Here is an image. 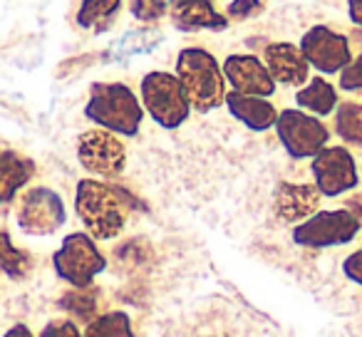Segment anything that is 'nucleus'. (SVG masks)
Wrapping results in <instances>:
<instances>
[{
    "label": "nucleus",
    "mask_w": 362,
    "mask_h": 337,
    "mask_svg": "<svg viewBox=\"0 0 362 337\" xmlns=\"http://www.w3.org/2000/svg\"><path fill=\"white\" fill-rule=\"evenodd\" d=\"M174 75L187 90L192 107L202 114L218 110L226 100V77L221 62L204 47H184L176 55Z\"/></svg>",
    "instance_id": "2"
},
{
    "label": "nucleus",
    "mask_w": 362,
    "mask_h": 337,
    "mask_svg": "<svg viewBox=\"0 0 362 337\" xmlns=\"http://www.w3.org/2000/svg\"><path fill=\"white\" fill-rule=\"evenodd\" d=\"M315 187L322 196L335 199L340 194H347L360 184L357 174V161L345 146H325L313 156L310 164Z\"/></svg>",
    "instance_id": "11"
},
{
    "label": "nucleus",
    "mask_w": 362,
    "mask_h": 337,
    "mask_svg": "<svg viewBox=\"0 0 362 337\" xmlns=\"http://www.w3.org/2000/svg\"><path fill=\"white\" fill-rule=\"evenodd\" d=\"M124 0H80L75 23L80 30H107Z\"/></svg>",
    "instance_id": "20"
},
{
    "label": "nucleus",
    "mask_w": 362,
    "mask_h": 337,
    "mask_svg": "<svg viewBox=\"0 0 362 337\" xmlns=\"http://www.w3.org/2000/svg\"><path fill=\"white\" fill-rule=\"evenodd\" d=\"M67 221L65 201L47 187H35L23 194L18 203V226L25 236H52Z\"/></svg>",
    "instance_id": "8"
},
{
    "label": "nucleus",
    "mask_w": 362,
    "mask_h": 337,
    "mask_svg": "<svg viewBox=\"0 0 362 337\" xmlns=\"http://www.w3.org/2000/svg\"><path fill=\"white\" fill-rule=\"evenodd\" d=\"M226 85H231L233 92L253 97H271L276 95V80L268 72L266 62H261L256 55H228L221 65Z\"/></svg>",
    "instance_id": "12"
},
{
    "label": "nucleus",
    "mask_w": 362,
    "mask_h": 337,
    "mask_svg": "<svg viewBox=\"0 0 362 337\" xmlns=\"http://www.w3.org/2000/svg\"><path fill=\"white\" fill-rule=\"evenodd\" d=\"M342 273H345L347 280L362 285V248L355 253H350V256L342 261Z\"/></svg>",
    "instance_id": "29"
},
{
    "label": "nucleus",
    "mask_w": 362,
    "mask_h": 337,
    "mask_svg": "<svg viewBox=\"0 0 362 337\" xmlns=\"http://www.w3.org/2000/svg\"><path fill=\"white\" fill-rule=\"evenodd\" d=\"M97 288H75L60 300V307H65L67 312L82 317V320H95L97 312Z\"/></svg>",
    "instance_id": "24"
},
{
    "label": "nucleus",
    "mask_w": 362,
    "mask_h": 337,
    "mask_svg": "<svg viewBox=\"0 0 362 337\" xmlns=\"http://www.w3.org/2000/svg\"><path fill=\"white\" fill-rule=\"evenodd\" d=\"M347 16L350 23L362 30V0H347Z\"/></svg>",
    "instance_id": "30"
},
{
    "label": "nucleus",
    "mask_w": 362,
    "mask_h": 337,
    "mask_svg": "<svg viewBox=\"0 0 362 337\" xmlns=\"http://www.w3.org/2000/svg\"><path fill=\"white\" fill-rule=\"evenodd\" d=\"M223 105L228 107L233 119H238L251 131H268L271 126H276L278 110L266 100V97L241 95V92L231 90V92H226Z\"/></svg>",
    "instance_id": "16"
},
{
    "label": "nucleus",
    "mask_w": 362,
    "mask_h": 337,
    "mask_svg": "<svg viewBox=\"0 0 362 337\" xmlns=\"http://www.w3.org/2000/svg\"><path fill=\"white\" fill-rule=\"evenodd\" d=\"M33 256L28 251L13 246V238L6 228H0V273L8 276L11 280H23L33 273Z\"/></svg>",
    "instance_id": "21"
},
{
    "label": "nucleus",
    "mask_w": 362,
    "mask_h": 337,
    "mask_svg": "<svg viewBox=\"0 0 362 337\" xmlns=\"http://www.w3.org/2000/svg\"><path fill=\"white\" fill-rule=\"evenodd\" d=\"M263 11L261 0H231L226 6V18L228 20H246V18H253Z\"/></svg>",
    "instance_id": "27"
},
{
    "label": "nucleus",
    "mask_w": 362,
    "mask_h": 337,
    "mask_svg": "<svg viewBox=\"0 0 362 337\" xmlns=\"http://www.w3.org/2000/svg\"><path fill=\"white\" fill-rule=\"evenodd\" d=\"M296 102L300 110L310 112L313 117H327L337 110V90L325 80V77H313L305 87H300L296 95Z\"/></svg>",
    "instance_id": "18"
},
{
    "label": "nucleus",
    "mask_w": 362,
    "mask_h": 337,
    "mask_svg": "<svg viewBox=\"0 0 362 337\" xmlns=\"http://www.w3.org/2000/svg\"><path fill=\"white\" fill-rule=\"evenodd\" d=\"M52 268L57 278L70 283L72 288H90L100 273H105L107 258L97 248L90 233H67L62 246L52 256Z\"/></svg>",
    "instance_id": "5"
},
{
    "label": "nucleus",
    "mask_w": 362,
    "mask_h": 337,
    "mask_svg": "<svg viewBox=\"0 0 362 337\" xmlns=\"http://www.w3.org/2000/svg\"><path fill=\"white\" fill-rule=\"evenodd\" d=\"M77 159L82 169L102 179H117L127 166V149L117 134L107 129H87L77 139Z\"/></svg>",
    "instance_id": "9"
},
{
    "label": "nucleus",
    "mask_w": 362,
    "mask_h": 337,
    "mask_svg": "<svg viewBox=\"0 0 362 337\" xmlns=\"http://www.w3.org/2000/svg\"><path fill=\"white\" fill-rule=\"evenodd\" d=\"M40 337H82L80 327L75 325L72 320H65V317H60V320H50L45 327H42Z\"/></svg>",
    "instance_id": "28"
},
{
    "label": "nucleus",
    "mask_w": 362,
    "mask_h": 337,
    "mask_svg": "<svg viewBox=\"0 0 362 337\" xmlns=\"http://www.w3.org/2000/svg\"><path fill=\"white\" fill-rule=\"evenodd\" d=\"M33 177H35V164L28 156L0 149V206L11 203Z\"/></svg>",
    "instance_id": "17"
},
{
    "label": "nucleus",
    "mask_w": 362,
    "mask_h": 337,
    "mask_svg": "<svg viewBox=\"0 0 362 337\" xmlns=\"http://www.w3.org/2000/svg\"><path fill=\"white\" fill-rule=\"evenodd\" d=\"M360 218L347 208L315 211L310 218L293 228V241L303 248H335L347 246L360 233Z\"/></svg>",
    "instance_id": "6"
},
{
    "label": "nucleus",
    "mask_w": 362,
    "mask_h": 337,
    "mask_svg": "<svg viewBox=\"0 0 362 337\" xmlns=\"http://www.w3.org/2000/svg\"><path fill=\"white\" fill-rule=\"evenodd\" d=\"M335 131L347 144L362 146V105L340 102L335 110Z\"/></svg>",
    "instance_id": "22"
},
{
    "label": "nucleus",
    "mask_w": 362,
    "mask_h": 337,
    "mask_svg": "<svg viewBox=\"0 0 362 337\" xmlns=\"http://www.w3.org/2000/svg\"><path fill=\"white\" fill-rule=\"evenodd\" d=\"M263 62L276 85L281 82L286 87H300L310 77V65L303 57L300 47L293 42H268L263 50Z\"/></svg>",
    "instance_id": "13"
},
{
    "label": "nucleus",
    "mask_w": 362,
    "mask_h": 337,
    "mask_svg": "<svg viewBox=\"0 0 362 337\" xmlns=\"http://www.w3.org/2000/svg\"><path fill=\"white\" fill-rule=\"evenodd\" d=\"M300 52L308 60V65L315 67L320 75H337L352 60L350 40L342 32L332 30L327 25H313L303 32Z\"/></svg>",
    "instance_id": "10"
},
{
    "label": "nucleus",
    "mask_w": 362,
    "mask_h": 337,
    "mask_svg": "<svg viewBox=\"0 0 362 337\" xmlns=\"http://www.w3.org/2000/svg\"><path fill=\"white\" fill-rule=\"evenodd\" d=\"M320 196L315 184H293L283 182L276 191V201H273V211L281 221L286 223H300L310 218L320 206Z\"/></svg>",
    "instance_id": "15"
},
{
    "label": "nucleus",
    "mask_w": 362,
    "mask_h": 337,
    "mask_svg": "<svg viewBox=\"0 0 362 337\" xmlns=\"http://www.w3.org/2000/svg\"><path fill=\"white\" fill-rule=\"evenodd\" d=\"M3 337H35V335H33L30 327H28V325H23V322H18V325H13L11 330H8Z\"/></svg>",
    "instance_id": "31"
},
{
    "label": "nucleus",
    "mask_w": 362,
    "mask_h": 337,
    "mask_svg": "<svg viewBox=\"0 0 362 337\" xmlns=\"http://www.w3.org/2000/svg\"><path fill=\"white\" fill-rule=\"evenodd\" d=\"M340 90H345V92L362 90V52L357 57H352L350 65L340 72Z\"/></svg>",
    "instance_id": "26"
},
{
    "label": "nucleus",
    "mask_w": 362,
    "mask_h": 337,
    "mask_svg": "<svg viewBox=\"0 0 362 337\" xmlns=\"http://www.w3.org/2000/svg\"><path fill=\"white\" fill-rule=\"evenodd\" d=\"M161 40H164L161 30H156V28H151V25L139 28V30H129V32H124L115 45H112L110 57L117 62L132 60V57H136V55H146V52H151Z\"/></svg>",
    "instance_id": "19"
},
{
    "label": "nucleus",
    "mask_w": 362,
    "mask_h": 337,
    "mask_svg": "<svg viewBox=\"0 0 362 337\" xmlns=\"http://www.w3.org/2000/svg\"><path fill=\"white\" fill-rule=\"evenodd\" d=\"M171 0H129V13L139 23H156L169 13Z\"/></svg>",
    "instance_id": "25"
},
{
    "label": "nucleus",
    "mask_w": 362,
    "mask_h": 337,
    "mask_svg": "<svg viewBox=\"0 0 362 337\" xmlns=\"http://www.w3.org/2000/svg\"><path fill=\"white\" fill-rule=\"evenodd\" d=\"M75 213L95 241H112L127 223V208L112 187L97 179H82L75 189Z\"/></svg>",
    "instance_id": "3"
},
{
    "label": "nucleus",
    "mask_w": 362,
    "mask_h": 337,
    "mask_svg": "<svg viewBox=\"0 0 362 337\" xmlns=\"http://www.w3.org/2000/svg\"><path fill=\"white\" fill-rule=\"evenodd\" d=\"M276 134L291 159H313L330 141V129L303 110H283L276 119Z\"/></svg>",
    "instance_id": "7"
},
{
    "label": "nucleus",
    "mask_w": 362,
    "mask_h": 337,
    "mask_svg": "<svg viewBox=\"0 0 362 337\" xmlns=\"http://www.w3.org/2000/svg\"><path fill=\"white\" fill-rule=\"evenodd\" d=\"M141 107L161 129H179L192 114V100L174 72L151 70L139 82Z\"/></svg>",
    "instance_id": "4"
},
{
    "label": "nucleus",
    "mask_w": 362,
    "mask_h": 337,
    "mask_svg": "<svg viewBox=\"0 0 362 337\" xmlns=\"http://www.w3.org/2000/svg\"><path fill=\"white\" fill-rule=\"evenodd\" d=\"M169 16L174 28L184 32H199V30H226L228 18L221 13L214 0H171L169 3Z\"/></svg>",
    "instance_id": "14"
},
{
    "label": "nucleus",
    "mask_w": 362,
    "mask_h": 337,
    "mask_svg": "<svg viewBox=\"0 0 362 337\" xmlns=\"http://www.w3.org/2000/svg\"><path fill=\"white\" fill-rule=\"evenodd\" d=\"M82 337H134V330H132L129 315L122 310H115L90 320V325L82 332Z\"/></svg>",
    "instance_id": "23"
},
{
    "label": "nucleus",
    "mask_w": 362,
    "mask_h": 337,
    "mask_svg": "<svg viewBox=\"0 0 362 337\" xmlns=\"http://www.w3.org/2000/svg\"><path fill=\"white\" fill-rule=\"evenodd\" d=\"M85 117L117 136H136L144 122V107L129 85L122 82H97L90 90Z\"/></svg>",
    "instance_id": "1"
}]
</instances>
